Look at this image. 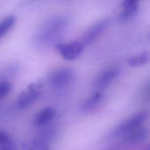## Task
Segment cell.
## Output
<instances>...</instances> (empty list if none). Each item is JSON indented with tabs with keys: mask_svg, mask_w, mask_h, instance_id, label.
<instances>
[{
	"mask_svg": "<svg viewBox=\"0 0 150 150\" xmlns=\"http://www.w3.org/2000/svg\"><path fill=\"white\" fill-rule=\"evenodd\" d=\"M55 47L61 56L66 61L76 59L84 49V46L80 40H74L69 43H57Z\"/></svg>",
	"mask_w": 150,
	"mask_h": 150,
	"instance_id": "5b68a950",
	"label": "cell"
},
{
	"mask_svg": "<svg viewBox=\"0 0 150 150\" xmlns=\"http://www.w3.org/2000/svg\"><path fill=\"white\" fill-rule=\"evenodd\" d=\"M119 69L115 67H109L103 70L96 78L94 82L95 91L105 92V90L115 81L119 76Z\"/></svg>",
	"mask_w": 150,
	"mask_h": 150,
	"instance_id": "52a82bcc",
	"label": "cell"
},
{
	"mask_svg": "<svg viewBox=\"0 0 150 150\" xmlns=\"http://www.w3.org/2000/svg\"><path fill=\"white\" fill-rule=\"evenodd\" d=\"M69 18L66 16H54L44 21L38 28L34 41L40 47L50 46L57 42L62 36L69 25Z\"/></svg>",
	"mask_w": 150,
	"mask_h": 150,
	"instance_id": "6da1fadb",
	"label": "cell"
},
{
	"mask_svg": "<svg viewBox=\"0 0 150 150\" xmlns=\"http://www.w3.org/2000/svg\"><path fill=\"white\" fill-rule=\"evenodd\" d=\"M26 150H49L48 143L45 139H38L27 144L25 148Z\"/></svg>",
	"mask_w": 150,
	"mask_h": 150,
	"instance_id": "5bb4252c",
	"label": "cell"
},
{
	"mask_svg": "<svg viewBox=\"0 0 150 150\" xmlns=\"http://www.w3.org/2000/svg\"><path fill=\"white\" fill-rule=\"evenodd\" d=\"M11 139L9 136V134L7 133L0 130V147H2L3 145L6 144L7 142H11Z\"/></svg>",
	"mask_w": 150,
	"mask_h": 150,
	"instance_id": "2e32d148",
	"label": "cell"
},
{
	"mask_svg": "<svg viewBox=\"0 0 150 150\" xmlns=\"http://www.w3.org/2000/svg\"><path fill=\"white\" fill-rule=\"evenodd\" d=\"M109 22H110L109 18H104L93 24L91 26H90L85 31V33H83L82 37V40H80L82 44L84 47H86L95 42L106 30L109 25Z\"/></svg>",
	"mask_w": 150,
	"mask_h": 150,
	"instance_id": "8992f818",
	"label": "cell"
},
{
	"mask_svg": "<svg viewBox=\"0 0 150 150\" xmlns=\"http://www.w3.org/2000/svg\"><path fill=\"white\" fill-rule=\"evenodd\" d=\"M148 119H149V111L142 110L134 114L126 121H124L122 124H120L115 129L113 135L118 138H124L126 135L132 133L133 131L143 127V125L148 120Z\"/></svg>",
	"mask_w": 150,
	"mask_h": 150,
	"instance_id": "7a4b0ae2",
	"label": "cell"
},
{
	"mask_svg": "<svg viewBox=\"0 0 150 150\" xmlns=\"http://www.w3.org/2000/svg\"><path fill=\"white\" fill-rule=\"evenodd\" d=\"M0 150H17V148H16L14 142L11 140V142H7L6 144H4L2 147H0Z\"/></svg>",
	"mask_w": 150,
	"mask_h": 150,
	"instance_id": "e0dca14e",
	"label": "cell"
},
{
	"mask_svg": "<svg viewBox=\"0 0 150 150\" xmlns=\"http://www.w3.org/2000/svg\"><path fill=\"white\" fill-rule=\"evenodd\" d=\"M41 93V84L40 83H31L28 87L23 91L17 101V105L20 110H25L28 108L40 95Z\"/></svg>",
	"mask_w": 150,
	"mask_h": 150,
	"instance_id": "277c9868",
	"label": "cell"
},
{
	"mask_svg": "<svg viewBox=\"0 0 150 150\" xmlns=\"http://www.w3.org/2000/svg\"><path fill=\"white\" fill-rule=\"evenodd\" d=\"M149 137V130L142 127L132 133L126 135L123 139V142L126 144H140L145 142Z\"/></svg>",
	"mask_w": 150,
	"mask_h": 150,
	"instance_id": "30bf717a",
	"label": "cell"
},
{
	"mask_svg": "<svg viewBox=\"0 0 150 150\" xmlns=\"http://www.w3.org/2000/svg\"><path fill=\"white\" fill-rule=\"evenodd\" d=\"M140 4L135 0H127L122 3V11L120 14V20H127L133 17L139 10Z\"/></svg>",
	"mask_w": 150,
	"mask_h": 150,
	"instance_id": "8fae6325",
	"label": "cell"
},
{
	"mask_svg": "<svg viewBox=\"0 0 150 150\" xmlns=\"http://www.w3.org/2000/svg\"><path fill=\"white\" fill-rule=\"evenodd\" d=\"M11 90V85L9 82H0V100L6 97Z\"/></svg>",
	"mask_w": 150,
	"mask_h": 150,
	"instance_id": "9a60e30c",
	"label": "cell"
},
{
	"mask_svg": "<svg viewBox=\"0 0 150 150\" xmlns=\"http://www.w3.org/2000/svg\"><path fill=\"white\" fill-rule=\"evenodd\" d=\"M142 150H149V146H147V147H145Z\"/></svg>",
	"mask_w": 150,
	"mask_h": 150,
	"instance_id": "ac0fdd59",
	"label": "cell"
},
{
	"mask_svg": "<svg viewBox=\"0 0 150 150\" xmlns=\"http://www.w3.org/2000/svg\"><path fill=\"white\" fill-rule=\"evenodd\" d=\"M15 21H16V18L12 15L5 17L4 19L0 21V39L4 37L12 28Z\"/></svg>",
	"mask_w": 150,
	"mask_h": 150,
	"instance_id": "4fadbf2b",
	"label": "cell"
},
{
	"mask_svg": "<svg viewBox=\"0 0 150 150\" xmlns=\"http://www.w3.org/2000/svg\"><path fill=\"white\" fill-rule=\"evenodd\" d=\"M57 111L53 107H46L39 111L34 117V124L38 127L48 125L55 118Z\"/></svg>",
	"mask_w": 150,
	"mask_h": 150,
	"instance_id": "9c48e42d",
	"label": "cell"
},
{
	"mask_svg": "<svg viewBox=\"0 0 150 150\" xmlns=\"http://www.w3.org/2000/svg\"><path fill=\"white\" fill-rule=\"evenodd\" d=\"M74 78L73 71L69 68H60L51 71L47 76L48 85L54 91L65 90Z\"/></svg>",
	"mask_w": 150,
	"mask_h": 150,
	"instance_id": "3957f363",
	"label": "cell"
},
{
	"mask_svg": "<svg viewBox=\"0 0 150 150\" xmlns=\"http://www.w3.org/2000/svg\"><path fill=\"white\" fill-rule=\"evenodd\" d=\"M112 150H114V149H112Z\"/></svg>",
	"mask_w": 150,
	"mask_h": 150,
	"instance_id": "d6986e66",
	"label": "cell"
},
{
	"mask_svg": "<svg viewBox=\"0 0 150 150\" xmlns=\"http://www.w3.org/2000/svg\"><path fill=\"white\" fill-rule=\"evenodd\" d=\"M149 62V53L148 51L142 52L128 59L129 66L133 68H139L147 65Z\"/></svg>",
	"mask_w": 150,
	"mask_h": 150,
	"instance_id": "7c38bea8",
	"label": "cell"
},
{
	"mask_svg": "<svg viewBox=\"0 0 150 150\" xmlns=\"http://www.w3.org/2000/svg\"><path fill=\"white\" fill-rule=\"evenodd\" d=\"M104 100V93L94 91L81 105V112L84 114H89L95 112L102 104Z\"/></svg>",
	"mask_w": 150,
	"mask_h": 150,
	"instance_id": "ba28073f",
	"label": "cell"
}]
</instances>
